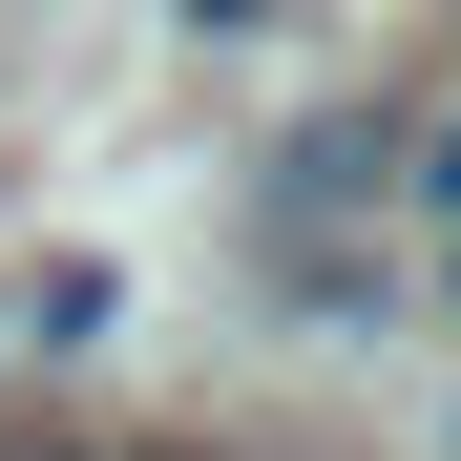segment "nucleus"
I'll list each match as a JSON object with an SVG mask.
<instances>
[{
    "mask_svg": "<svg viewBox=\"0 0 461 461\" xmlns=\"http://www.w3.org/2000/svg\"><path fill=\"white\" fill-rule=\"evenodd\" d=\"M0 461H105V440H63V420H0Z\"/></svg>",
    "mask_w": 461,
    "mask_h": 461,
    "instance_id": "nucleus-1",
    "label": "nucleus"
}]
</instances>
